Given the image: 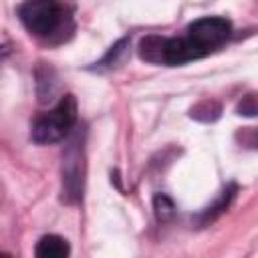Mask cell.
<instances>
[{"mask_svg":"<svg viewBox=\"0 0 258 258\" xmlns=\"http://www.w3.org/2000/svg\"><path fill=\"white\" fill-rule=\"evenodd\" d=\"M232 32V24L222 16H204L187 26V34L177 38L147 36L141 40L139 54L153 64H183L202 58L222 46Z\"/></svg>","mask_w":258,"mask_h":258,"instance_id":"cell-1","label":"cell"},{"mask_svg":"<svg viewBox=\"0 0 258 258\" xmlns=\"http://www.w3.org/2000/svg\"><path fill=\"white\" fill-rule=\"evenodd\" d=\"M69 252H71V248H69L67 240L56 234L42 236L36 244V256H40V258H64Z\"/></svg>","mask_w":258,"mask_h":258,"instance_id":"cell-5","label":"cell"},{"mask_svg":"<svg viewBox=\"0 0 258 258\" xmlns=\"http://www.w3.org/2000/svg\"><path fill=\"white\" fill-rule=\"evenodd\" d=\"M77 123V101L73 95H64L50 111L36 117L32 123V141L56 143L64 139Z\"/></svg>","mask_w":258,"mask_h":258,"instance_id":"cell-3","label":"cell"},{"mask_svg":"<svg viewBox=\"0 0 258 258\" xmlns=\"http://www.w3.org/2000/svg\"><path fill=\"white\" fill-rule=\"evenodd\" d=\"M83 149L79 151L77 147L69 149L64 155V165H62V191L67 200H79L83 191V159H81Z\"/></svg>","mask_w":258,"mask_h":258,"instance_id":"cell-4","label":"cell"},{"mask_svg":"<svg viewBox=\"0 0 258 258\" xmlns=\"http://www.w3.org/2000/svg\"><path fill=\"white\" fill-rule=\"evenodd\" d=\"M18 16L26 30L38 38H62L71 30V14L60 0H24Z\"/></svg>","mask_w":258,"mask_h":258,"instance_id":"cell-2","label":"cell"}]
</instances>
